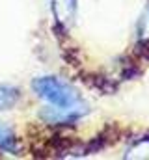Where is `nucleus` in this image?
Returning <instances> with one entry per match:
<instances>
[{
    "mask_svg": "<svg viewBox=\"0 0 149 160\" xmlns=\"http://www.w3.org/2000/svg\"><path fill=\"white\" fill-rule=\"evenodd\" d=\"M34 91L41 99L50 102L56 108H67V110H84V104L80 102L76 91L65 82L54 77H41L34 80Z\"/></svg>",
    "mask_w": 149,
    "mask_h": 160,
    "instance_id": "1",
    "label": "nucleus"
},
{
    "mask_svg": "<svg viewBox=\"0 0 149 160\" xmlns=\"http://www.w3.org/2000/svg\"><path fill=\"white\" fill-rule=\"evenodd\" d=\"M21 93L17 88L13 86H6V84H0V110H9L17 104Z\"/></svg>",
    "mask_w": 149,
    "mask_h": 160,
    "instance_id": "2",
    "label": "nucleus"
},
{
    "mask_svg": "<svg viewBox=\"0 0 149 160\" xmlns=\"http://www.w3.org/2000/svg\"><path fill=\"white\" fill-rule=\"evenodd\" d=\"M54 13L60 22L71 21L74 15V0H54Z\"/></svg>",
    "mask_w": 149,
    "mask_h": 160,
    "instance_id": "3",
    "label": "nucleus"
},
{
    "mask_svg": "<svg viewBox=\"0 0 149 160\" xmlns=\"http://www.w3.org/2000/svg\"><path fill=\"white\" fill-rule=\"evenodd\" d=\"M0 149L9 151V153L17 151V140H15L13 130L8 128V127H4L2 123H0Z\"/></svg>",
    "mask_w": 149,
    "mask_h": 160,
    "instance_id": "4",
    "label": "nucleus"
},
{
    "mask_svg": "<svg viewBox=\"0 0 149 160\" xmlns=\"http://www.w3.org/2000/svg\"><path fill=\"white\" fill-rule=\"evenodd\" d=\"M138 32H140V39L142 41H149V6H147V9H146V13L142 15V19H140Z\"/></svg>",
    "mask_w": 149,
    "mask_h": 160,
    "instance_id": "5",
    "label": "nucleus"
}]
</instances>
